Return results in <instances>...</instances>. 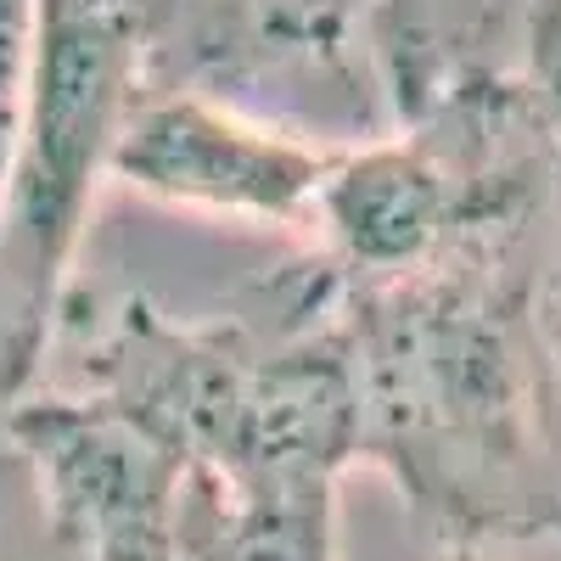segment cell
I'll list each match as a JSON object with an SVG mask.
<instances>
[{
  "instance_id": "cell-1",
  "label": "cell",
  "mask_w": 561,
  "mask_h": 561,
  "mask_svg": "<svg viewBox=\"0 0 561 561\" xmlns=\"http://www.w3.org/2000/svg\"><path fill=\"white\" fill-rule=\"evenodd\" d=\"M359 455L433 511L455 545L561 528V415L545 332L505 280V248L460 242L433 270L343 298Z\"/></svg>"
},
{
  "instance_id": "cell-2",
  "label": "cell",
  "mask_w": 561,
  "mask_h": 561,
  "mask_svg": "<svg viewBox=\"0 0 561 561\" xmlns=\"http://www.w3.org/2000/svg\"><path fill=\"white\" fill-rule=\"evenodd\" d=\"M140 90L147 51L135 34L73 0H39L18 147L0 180V253L18 287L51 314L62 309L113 140Z\"/></svg>"
},
{
  "instance_id": "cell-3",
  "label": "cell",
  "mask_w": 561,
  "mask_h": 561,
  "mask_svg": "<svg viewBox=\"0 0 561 561\" xmlns=\"http://www.w3.org/2000/svg\"><path fill=\"white\" fill-rule=\"evenodd\" d=\"M62 561H185V455L102 399L39 388L7 421Z\"/></svg>"
},
{
  "instance_id": "cell-4",
  "label": "cell",
  "mask_w": 561,
  "mask_h": 561,
  "mask_svg": "<svg viewBox=\"0 0 561 561\" xmlns=\"http://www.w3.org/2000/svg\"><path fill=\"white\" fill-rule=\"evenodd\" d=\"M332 158L337 147L304 140V129L270 124L214 90L147 84L113 140L107 180L185 214L304 225Z\"/></svg>"
},
{
  "instance_id": "cell-5",
  "label": "cell",
  "mask_w": 561,
  "mask_h": 561,
  "mask_svg": "<svg viewBox=\"0 0 561 561\" xmlns=\"http://www.w3.org/2000/svg\"><path fill=\"white\" fill-rule=\"evenodd\" d=\"M332 242L343 275L399 280L449 259L472 219V192L444 147L421 135H377L337 147L309 214Z\"/></svg>"
},
{
  "instance_id": "cell-6",
  "label": "cell",
  "mask_w": 561,
  "mask_h": 561,
  "mask_svg": "<svg viewBox=\"0 0 561 561\" xmlns=\"http://www.w3.org/2000/svg\"><path fill=\"white\" fill-rule=\"evenodd\" d=\"M370 62L399 118H433L466 90L500 84L505 51H523L534 0H370Z\"/></svg>"
},
{
  "instance_id": "cell-7",
  "label": "cell",
  "mask_w": 561,
  "mask_h": 561,
  "mask_svg": "<svg viewBox=\"0 0 561 561\" xmlns=\"http://www.w3.org/2000/svg\"><path fill=\"white\" fill-rule=\"evenodd\" d=\"M180 550L185 561H332V494H259L185 466Z\"/></svg>"
},
{
  "instance_id": "cell-8",
  "label": "cell",
  "mask_w": 561,
  "mask_h": 561,
  "mask_svg": "<svg viewBox=\"0 0 561 561\" xmlns=\"http://www.w3.org/2000/svg\"><path fill=\"white\" fill-rule=\"evenodd\" d=\"M51 332H57V314L39 309L18 287L7 270V253H0V427L12 421L23 399L39 393L45 359H51Z\"/></svg>"
},
{
  "instance_id": "cell-9",
  "label": "cell",
  "mask_w": 561,
  "mask_h": 561,
  "mask_svg": "<svg viewBox=\"0 0 561 561\" xmlns=\"http://www.w3.org/2000/svg\"><path fill=\"white\" fill-rule=\"evenodd\" d=\"M370 0H253L248 51H337V34Z\"/></svg>"
},
{
  "instance_id": "cell-10",
  "label": "cell",
  "mask_w": 561,
  "mask_h": 561,
  "mask_svg": "<svg viewBox=\"0 0 561 561\" xmlns=\"http://www.w3.org/2000/svg\"><path fill=\"white\" fill-rule=\"evenodd\" d=\"M0 561H62L39 483L23 449L7 438V427H0Z\"/></svg>"
},
{
  "instance_id": "cell-11",
  "label": "cell",
  "mask_w": 561,
  "mask_h": 561,
  "mask_svg": "<svg viewBox=\"0 0 561 561\" xmlns=\"http://www.w3.org/2000/svg\"><path fill=\"white\" fill-rule=\"evenodd\" d=\"M34 34H39V0H0V180H7V163L18 147Z\"/></svg>"
},
{
  "instance_id": "cell-12",
  "label": "cell",
  "mask_w": 561,
  "mask_h": 561,
  "mask_svg": "<svg viewBox=\"0 0 561 561\" xmlns=\"http://www.w3.org/2000/svg\"><path fill=\"white\" fill-rule=\"evenodd\" d=\"M545 332V359H550V388H556V415H561V280H556V298H550V320L539 325Z\"/></svg>"
},
{
  "instance_id": "cell-13",
  "label": "cell",
  "mask_w": 561,
  "mask_h": 561,
  "mask_svg": "<svg viewBox=\"0 0 561 561\" xmlns=\"http://www.w3.org/2000/svg\"><path fill=\"white\" fill-rule=\"evenodd\" d=\"M444 561H483V556H478V545H455Z\"/></svg>"
}]
</instances>
